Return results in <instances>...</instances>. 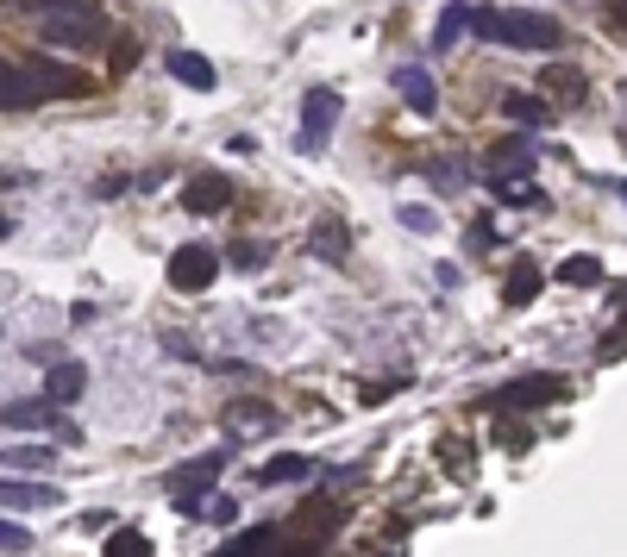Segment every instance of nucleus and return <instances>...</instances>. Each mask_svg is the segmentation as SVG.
<instances>
[{"instance_id": "20e7f679", "label": "nucleus", "mask_w": 627, "mask_h": 557, "mask_svg": "<svg viewBox=\"0 0 627 557\" xmlns=\"http://www.w3.org/2000/svg\"><path fill=\"white\" fill-rule=\"evenodd\" d=\"M565 401V376H514V383H502L490 395L496 414H533V407H552Z\"/></svg>"}, {"instance_id": "4be33fe9", "label": "nucleus", "mask_w": 627, "mask_h": 557, "mask_svg": "<svg viewBox=\"0 0 627 557\" xmlns=\"http://www.w3.org/2000/svg\"><path fill=\"white\" fill-rule=\"evenodd\" d=\"M427 175H433V189H470V170H465V157H433L427 163Z\"/></svg>"}, {"instance_id": "4468645a", "label": "nucleus", "mask_w": 627, "mask_h": 557, "mask_svg": "<svg viewBox=\"0 0 627 557\" xmlns=\"http://www.w3.org/2000/svg\"><path fill=\"white\" fill-rule=\"evenodd\" d=\"M552 114H559V107H552V100H540V95H521V88H509V95H502V119H514V126H552Z\"/></svg>"}, {"instance_id": "f704fd0d", "label": "nucleus", "mask_w": 627, "mask_h": 557, "mask_svg": "<svg viewBox=\"0 0 627 557\" xmlns=\"http://www.w3.org/2000/svg\"><path fill=\"white\" fill-rule=\"evenodd\" d=\"M82 526H88V533H107V526H114V514H107V507H95V514H82Z\"/></svg>"}, {"instance_id": "423d86ee", "label": "nucleus", "mask_w": 627, "mask_h": 557, "mask_svg": "<svg viewBox=\"0 0 627 557\" xmlns=\"http://www.w3.org/2000/svg\"><path fill=\"white\" fill-rule=\"evenodd\" d=\"M333 126H339V95L333 88H308V95H301V132H295V144L308 157H320L327 138H333Z\"/></svg>"}, {"instance_id": "0eeeda50", "label": "nucleus", "mask_w": 627, "mask_h": 557, "mask_svg": "<svg viewBox=\"0 0 627 557\" xmlns=\"http://www.w3.org/2000/svg\"><path fill=\"white\" fill-rule=\"evenodd\" d=\"M233 175H220V170H201L195 182H189V189H182V207L189 213H226L233 207Z\"/></svg>"}, {"instance_id": "7ed1b4c3", "label": "nucleus", "mask_w": 627, "mask_h": 557, "mask_svg": "<svg viewBox=\"0 0 627 557\" xmlns=\"http://www.w3.org/2000/svg\"><path fill=\"white\" fill-rule=\"evenodd\" d=\"M220 470H226V451H208V458H195V463H182L177 476H170V507H177L182 519H195V507H201V495L220 482Z\"/></svg>"}, {"instance_id": "473e14b6", "label": "nucleus", "mask_w": 627, "mask_h": 557, "mask_svg": "<svg viewBox=\"0 0 627 557\" xmlns=\"http://www.w3.org/2000/svg\"><path fill=\"white\" fill-rule=\"evenodd\" d=\"M114 69H119V76L138 69V39H114Z\"/></svg>"}, {"instance_id": "2f4dec72", "label": "nucleus", "mask_w": 627, "mask_h": 557, "mask_svg": "<svg viewBox=\"0 0 627 557\" xmlns=\"http://www.w3.org/2000/svg\"><path fill=\"white\" fill-rule=\"evenodd\" d=\"M546 88H559L565 100H577V95H584V76H565V69H546Z\"/></svg>"}, {"instance_id": "c85d7f7f", "label": "nucleus", "mask_w": 627, "mask_h": 557, "mask_svg": "<svg viewBox=\"0 0 627 557\" xmlns=\"http://www.w3.org/2000/svg\"><path fill=\"white\" fill-rule=\"evenodd\" d=\"M276 526H252V533H233V551H264V545H276Z\"/></svg>"}, {"instance_id": "aec40b11", "label": "nucleus", "mask_w": 627, "mask_h": 557, "mask_svg": "<svg viewBox=\"0 0 627 557\" xmlns=\"http://www.w3.org/2000/svg\"><path fill=\"white\" fill-rule=\"evenodd\" d=\"M559 276H565L571 289H596V282H603L608 269H603V257H589V250H577V257H565V264H559Z\"/></svg>"}, {"instance_id": "f257e3e1", "label": "nucleus", "mask_w": 627, "mask_h": 557, "mask_svg": "<svg viewBox=\"0 0 627 557\" xmlns=\"http://www.w3.org/2000/svg\"><path fill=\"white\" fill-rule=\"evenodd\" d=\"M39 39L51 51H95L107 39V7L100 0H32Z\"/></svg>"}, {"instance_id": "e433bc0d", "label": "nucleus", "mask_w": 627, "mask_h": 557, "mask_svg": "<svg viewBox=\"0 0 627 557\" xmlns=\"http://www.w3.org/2000/svg\"><path fill=\"white\" fill-rule=\"evenodd\" d=\"M0 7H7V0H0Z\"/></svg>"}, {"instance_id": "7c9ffc66", "label": "nucleus", "mask_w": 627, "mask_h": 557, "mask_svg": "<svg viewBox=\"0 0 627 557\" xmlns=\"http://www.w3.org/2000/svg\"><path fill=\"white\" fill-rule=\"evenodd\" d=\"M0 551H32V533L13 526V519H0Z\"/></svg>"}, {"instance_id": "72a5a7b5", "label": "nucleus", "mask_w": 627, "mask_h": 557, "mask_svg": "<svg viewBox=\"0 0 627 557\" xmlns=\"http://www.w3.org/2000/svg\"><path fill=\"white\" fill-rule=\"evenodd\" d=\"M465 245H470V250H490V245H496V226H490V219H477V226H470V238H465Z\"/></svg>"}, {"instance_id": "c756f323", "label": "nucleus", "mask_w": 627, "mask_h": 557, "mask_svg": "<svg viewBox=\"0 0 627 557\" xmlns=\"http://www.w3.org/2000/svg\"><path fill=\"white\" fill-rule=\"evenodd\" d=\"M402 226L421 232V238H433V232H439V213L433 207H402Z\"/></svg>"}, {"instance_id": "1a4fd4ad", "label": "nucleus", "mask_w": 627, "mask_h": 557, "mask_svg": "<svg viewBox=\"0 0 627 557\" xmlns=\"http://www.w3.org/2000/svg\"><path fill=\"white\" fill-rule=\"evenodd\" d=\"M39 82L25 76V63H7L0 57V114H25V107H39Z\"/></svg>"}, {"instance_id": "5701e85b", "label": "nucleus", "mask_w": 627, "mask_h": 557, "mask_svg": "<svg viewBox=\"0 0 627 557\" xmlns=\"http://www.w3.org/2000/svg\"><path fill=\"white\" fill-rule=\"evenodd\" d=\"M496 201H509V207H528V201H540V189H533V175H490Z\"/></svg>"}, {"instance_id": "f3484780", "label": "nucleus", "mask_w": 627, "mask_h": 557, "mask_svg": "<svg viewBox=\"0 0 627 557\" xmlns=\"http://www.w3.org/2000/svg\"><path fill=\"white\" fill-rule=\"evenodd\" d=\"M257 482H264V489H289V482H314V458H270L264 463V470H257Z\"/></svg>"}, {"instance_id": "393cba45", "label": "nucleus", "mask_w": 627, "mask_h": 557, "mask_svg": "<svg viewBox=\"0 0 627 557\" xmlns=\"http://www.w3.org/2000/svg\"><path fill=\"white\" fill-rule=\"evenodd\" d=\"M107 551H119V557H151V533H138V526H107Z\"/></svg>"}, {"instance_id": "f8f14e48", "label": "nucleus", "mask_w": 627, "mask_h": 557, "mask_svg": "<svg viewBox=\"0 0 627 557\" xmlns=\"http://www.w3.org/2000/svg\"><path fill=\"white\" fill-rule=\"evenodd\" d=\"M395 88H402V100H408L414 114H433V107H439V88H433V76L421 63H402V69H395Z\"/></svg>"}, {"instance_id": "9b49d317", "label": "nucleus", "mask_w": 627, "mask_h": 557, "mask_svg": "<svg viewBox=\"0 0 627 557\" xmlns=\"http://www.w3.org/2000/svg\"><path fill=\"white\" fill-rule=\"evenodd\" d=\"M0 507H63L57 482H13L0 476Z\"/></svg>"}, {"instance_id": "2eb2a0df", "label": "nucleus", "mask_w": 627, "mask_h": 557, "mask_svg": "<svg viewBox=\"0 0 627 557\" xmlns=\"http://www.w3.org/2000/svg\"><path fill=\"white\" fill-rule=\"evenodd\" d=\"M540 289H546V269H540V264H528V257L509 264V282H502V301H509V308H528Z\"/></svg>"}, {"instance_id": "dca6fc26", "label": "nucleus", "mask_w": 627, "mask_h": 557, "mask_svg": "<svg viewBox=\"0 0 627 557\" xmlns=\"http://www.w3.org/2000/svg\"><path fill=\"white\" fill-rule=\"evenodd\" d=\"M226 426H233L238 439H245V432H276V426H283V414H276V407H264V401H238V407H226Z\"/></svg>"}, {"instance_id": "ddd939ff", "label": "nucleus", "mask_w": 627, "mask_h": 557, "mask_svg": "<svg viewBox=\"0 0 627 557\" xmlns=\"http://www.w3.org/2000/svg\"><path fill=\"white\" fill-rule=\"evenodd\" d=\"M163 63H170V76H177L182 88H201V95H208V88L220 82V69H214L208 57H201V51H170Z\"/></svg>"}, {"instance_id": "a878e982", "label": "nucleus", "mask_w": 627, "mask_h": 557, "mask_svg": "<svg viewBox=\"0 0 627 557\" xmlns=\"http://www.w3.org/2000/svg\"><path fill=\"white\" fill-rule=\"evenodd\" d=\"M0 463H7V470H44V463H51V444H7Z\"/></svg>"}, {"instance_id": "6e6552de", "label": "nucleus", "mask_w": 627, "mask_h": 557, "mask_svg": "<svg viewBox=\"0 0 627 557\" xmlns=\"http://www.w3.org/2000/svg\"><path fill=\"white\" fill-rule=\"evenodd\" d=\"M25 76L39 82L44 100H57V95H88V88H95L88 76H76V69H63V63H51V57H25Z\"/></svg>"}, {"instance_id": "6ab92c4d", "label": "nucleus", "mask_w": 627, "mask_h": 557, "mask_svg": "<svg viewBox=\"0 0 627 557\" xmlns=\"http://www.w3.org/2000/svg\"><path fill=\"white\" fill-rule=\"evenodd\" d=\"M490 175H533V144H528V138L496 144V151H490Z\"/></svg>"}, {"instance_id": "c9c22d12", "label": "nucleus", "mask_w": 627, "mask_h": 557, "mask_svg": "<svg viewBox=\"0 0 627 557\" xmlns=\"http://www.w3.org/2000/svg\"><path fill=\"white\" fill-rule=\"evenodd\" d=\"M7 238H13V213H0V245H7Z\"/></svg>"}, {"instance_id": "412c9836", "label": "nucleus", "mask_w": 627, "mask_h": 557, "mask_svg": "<svg viewBox=\"0 0 627 557\" xmlns=\"http://www.w3.org/2000/svg\"><path fill=\"white\" fill-rule=\"evenodd\" d=\"M465 32H470V7H446V13H439V25H433V51H451Z\"/></svg>"}, {"instance_id": "9d476101", "label": "nucleus", "mask_w": 627, "mask_h": 557, "mask_svg": "<svg viewBox=\"0 0 627 557\" xmlns=\"http://www.w3.org/2000/svg\"><path fill=\"white\" fill-rule=\"evenodd\" d=\"M88 388V364H76V357H57V364L44 369V401L51 407H70Z\"/></svg>"}, {"instance_id": "f03ea898", "label": "nucleus", "mask_w": 627, "mask_h": 557, "mask_svg": "<svg viewBox=\"0 0 627 557\" xmlns=\"http://www.w3.org/2000/svg\"><path fill=\"white\" fill-rule=\"evenodd\" d=\"M470 32L490 44H514V51H552L565 39V25L552 13H528V7H470Z\"/></svg>"}, {"instance_id": "a211bd4d", "label": "nucleus", "mask_w": 627, "mask_h": 557, "mask_svg": "<svg viewBox=\"0 0 627 557\" xmlns=\"http://www.w3.org/2000/svg\"><path fill=\"white\" fill-rule=\"evenodd\" d=\"M0 420L13 426V432H44L57 414H51V401L39 395V401H7V407H0Z\"/></svg>"}, {"instance_id": "b1692460", "label": "nucleus", "mask_w": 627, "mask_h": 557, "mask_svg": "<svg viewBox=\"0 0 627 557\" xmlns=\"http://www.w3.org/2000/svg\"><path fill=\"white\" fill-rule=\"evenodd\" d=\"M308 245H314V257H327V264H339V257H346V226H339V219H320Z\"/></svg>"}, {"instance_id": "39448f33", "label": "nucleus", "mask_w": 627, "mask_h": 557, "mask_svg": "<svg viewBox=\"0 0 627 557\" xmlns=\"http://www.w3.org/2000/svg\"><path fill=\"white\" fill-rule=\"evenodd\" d=\"M220 276V250L214 245H177L170 250V289L177 294H208Z\"/></svg>"}, {"instance_id": "bb28decb", "label": "nucleus", "mask_w": 627, "mask_h": 557, "mask_svg": "<svg viewBox=\"0 0 627 557\" xmlns=\"http://www.w3.org/2000/svg\"><path fill=\"white\" fill-rule=\"evenodd\" d=\"M233 495H214V489H208V495H201V507H195V519H208V526H233Z\"/></svg>"}, {"instance_id": "cd10ccee", "label": "nucleus", "mask_w": 627, "mask_h": 557, "mask_svg": "<svg viewBox=\"0 0 627 557\" xmlns=\"http://www.w3.org/2000/svg\"><path fill=\"white\" fill-rule=\"evenodd\" d=\"M264 257H270V245H257V238H238V245H233V269H245V276L264 269Z\"/></svg>"}]
</instances>
